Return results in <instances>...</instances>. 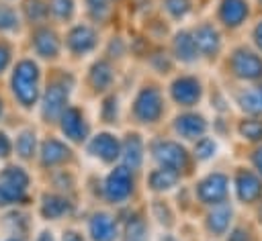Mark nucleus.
<instances>
[{
    "mask_svg": "<svg viewBox=\"0 0 262 241\" xmlns=\"http://www.w3.org/2000/svg\"><path fill=\"white\" fill-rule=\"evenodd\" d=\"M68 153H70V149L57 139H47L41 145V161H43V165H55V163L63 161L68 157Z\"/></svg>",
    "mask_w": 262,
    "mask_h": 241,
    "instance_id": "obj_20",
    "label": "nucleus"
},
{
    "mask_svg": "<svg viewBox=\"0 0 262 241\" xmlns=\"http://www.w3.org/2000/svg\"><path fill=\"white\" fill-rule=\"evenodd\" d=\"M194 43H196V49L205 55H215L221 47V39H219V33L217 29H213L211 25H203L194 31L192 35Z\"/></svg>",
    "mask_w": 262,
    "mask_h": 241,
    "instance_id": "obj_14",
    "label": "nucleus"
},
{
    "mask_svg": "<svg viewBox=\"0 0 262 241\" xmlns=\"http://www.w3.org/2000/svg\"><path fill=\"white\" fill-rule=\"evenodd\" d=\"M196 43L192 39L190 33L186 31H180L176 37H174V53L180 61H192L196 57Z\"/></svg>",
    "mask_w": 262,
    "mask_h": 241,
    "instance_id": "obj_21",
    "label": "nucleus"
},
{
    "mask_svg": "<svg viewBox=\"0 0 262 241\" xmlns=\"http://www.w3.org/2000/svg\"><path fill=\"white\" fill-rule=\"evenodd\" d=\"M178 180V172L174 170H168V167H162V170H156L151 176H149V184L154 190H168L176 184Z\"/></svg>",
    "mask_w": 262,
    "mask_h": 241,
    "instance_id": "obj_25",
    "label": "nucleus"
},
{
    "mask_svg": "<svg viewBox=\"0 0 262 241\" xmlns=\"http://www.w3.org/2000/svg\"><path fill=\"white\" fill-rule=\"evenodd\" d=\"M49 8L55 16L59 18H68L74 10V0H49Z\"/></svg>",
    "mask_w": 262,
    "mask_h": 241,
    "instance_id": "obj_34",
    "label": "nucleus"
},
{
    "mask_svg": "<svg viewBox=\"0 0 262 241\" xmlns=\"http://www.w3.org/2000/svg\"><path fill=\"white\" fill-rule=\"evenodd\" d=\"M10 149H12V145H10V139L6 137V133H0V157H6V155H10Z\"/></svg>",
    "mask_w": 262,
    "mask_h": 241,
    "instance_id": "obj_38",
    "label": "nucleus"
},
{
    "mask_svg": "<svg viewBox=\"0 0 262 241\" xmlns=\"http://www.w3.org/2000/svg\"><path fill=\"white\" fill-rule=\"evenodd\" d=\"M125 241H145V227L139 219H133V221L127 223Z\"/></svg>",
    "mask_w": 262,
    "mask_h": 241,
    "instance_id": "obj_32",
    "label": "nucleus"
},
{
    "mask_svg": "<svg viewBox=\"0 0 262 241\" xmlns=\"http://www.w3.org/2000/svg\"><path fill=\"white\" fill-rule=\"evenodd\" d=\"M258 216H260V223H262V206H260V210H258Z\"/></svg>",
    "mask_w": 262,
    "mask_h": 241,
    "instance_id": "obj_44",
    "label": "nucleus"
},
{
    "mask_svg": "<svg viewBox=\"0 0 262 241\" xmlns=\"http://www.w3.org/2000/svg\"><path fill=\"white\" fill-rule=\"evenodd\" d=\"M66 100H68V90L59 84H51L43 96V116L47 120H53L55 116H59L63 112Z\"/></svg>",
    "mask_w": 262,
    "mask_h": 241,
    "instance_id": "obj_9",
    "label": "nucleus"
},
{
    "mask_svg": "<svg viewBox=\"0 0 262 241\" xmlns=\"http://www.w3.org/2000/svg\"><path fill=\"white\" fill-rule=\"evenodd\" d=\"M215 151H217V145H215V141L209 139V137L199 139L196 145H194V153H196L199 159H209V157L215 155Z\"/></svg>",
    "mask_w": 262,
    "mask_h": 241,
    "instance_id": "obj_31",
    "label": "nucleus"
},
{
    "mask_svg": "<svg viewBox=\"0 0 262 241\" xmlns=\"http://www.w3.org/2000/svg\"><path fill=\"white\" fill-rule=\"evenodd\" d=\"M235 194L242 202L254 204L262 200V178L252 170H237L235 172Z\"/></svg>",
    "mask_w": 262,
    "mask_h": 241,
    "instance_id": "obj_4",
    "label": "nucleus"
},
{
    "mask_svg": "<svg viewBox=\"0 0 262 241\" xmlns=\"http://www.w3.org/2000/svg\"><path fill=\"white\" fill-rule=\"evenodd\" d=\"M231 71L246 82L262 80V57L246 47L235 49L231 55Z\"/></svg>",
    "mask_w": 262,
    "mask_h": 241,
    "instance_id": "obj_3",
    "label": "nucleus"
},
{
    "mask_svg": "<svg viewBox=\"0 0 262 241\" xmlns=\"http://www.w3.org/2000/svg\"><path fill=\"white\" fill-rule=\"evenodd\" d=\"M164 6L174 18H180L190 10V0H164Z\"/></svg>",
    "mask_w": 262,
    "mask_h": 241,
    "instance_id": "obj_33",
    "label": "nucleus"
},
{
    "mask_svg": "<svg viewBox=\"0 0 262 241\" xmlns=\"http://www.w3.org/2000/svg\"><path fill=\"white\" fill-rule=\"evenodd\" d=\"M37 241H53V237H51V233H47V231H43L39 237H37Z\"/></svg>",
    "mask_w": 262,
    "mask_h": 241,
    "instance_id": "obj_43",
    "label": "nucleus"
},
{
    "mask_svg": "<svg viewBox=\"0 0 262 241\" xmlns=\"http://www.w3.org/2000/svg\"><path fill=\"white\" fill-rule=\"evenodd\" d=\"M90 80H92L94 88H98V90L106 88V86L111 84V80H113L111 65H108L106 61H98V63H94L92 69H90Z\"/></svg>",
    "mask_w": 262,
    "mask_h": 241,
    "instance_id": "obj_26",
    "label": "nucleus"
},
{
    "mask_svg": "<svg viewBox=\"0 0 262 241\" xmlns=\"http://www.w3.org/2000/svg\"><path fill=\"white\" fill-rule=\"evenodd\" d=\"M250 14L248 0H223L219 8V18L227 27H239Z\"/></svg>",
    "mask_w": 262,
    "mask_h": 241,
    "instance_id": "obj_10",
    "label": "nucleus"
},
{
    "mask_svg": "<svg viewBox=\"0 0 262 241\" xmlns=\"http://www.w3.org/2000/svg\"><path fill=\"white\" fill-rule=\"evenodd\" d=\"M172 98L184 106H190L201 98V84L194 78H178L172 84Z\"/></svg>",
    "mask_w": 262,
    "mask_h": 241,
    "instance_id": "obj_11",
    "label": "nucleus"
},
{
    "mask_svg": "<svg viewBox=\"0 0 262 241\" xmlns=\"http://www.w3.org/2000/svg\"><path fill=\"white\" fill-rule=\"evenodd\" d=\"M90 151L96 155V157H100L102 161H115L119 155H121V147H119V141L113 137V135H108V133H100V135H96L92 141H90Z\"/></svg>",
    "mask_w": 262,
    "mask_h": 241,
    "instance_id": "obj_12",
    "label": "nucleus"
},
{
    "mask_svg": "<svg viewBox=\"0 0 262 241\" xmlns=\"http://www.w3.org/2000/svg\"><path fill=\"white\" fill-rule=\"evenodd\" d=\"M10 241H16V239H10Z\"/></svg>",
    "mask_w": 262,
    "mask_h": 241,
    "instance_id": "obj_46",
    "label": "nucleus"
},
{
    "mask_svg": "<svg viewBox=\"0 0 262 241\" xmlns=\"http://www.w3.org/2000/svg\"><path fill=\"white\" fill-rule=\"evenodd\" d=\"M61 131L72 139V141H82L86 137V123L84 116L78 108H66L61 112Z\"/></svg>",
    "mask_w": 262,
    "mask_h": 241,
    "instance_id": "obj_13",
    "label": "nucleus"
},
{
    "mask_svg": "<svg viewBox=\"0 0 262 241\" xmlns=\"http://www.w3.org/2000/svg\"><path fill=\"white\" fill-rule=\"evenodd\" d=\"M227 241H252V237H250V233L244 231V229H233V231L229 233Z\"/></svg>",
    "mask_w": 262,
    "mask_h": 241,
    "instance_id": "obj_37",
    "label": "nucleus"
},
{
    "mask_svg": "<svg viewBox=\"0 0 262 241\" xmlns=\"http://www.w3.org/2000/svg\"><path fill=\"white\" fill-rule=\"evenodd\" d=\"M252 37H254V43H256V47H258V51L262 53V18L256 22V27H254V33H252Z\"/></svg>",
    "mask_w": 262,
    "mask_h": 241,
    "instance_id": "obj_41",
    "label": "nucleus"
},
{
    "mask_svg": "<svg viewBox=\"0 0 262 241\" xmlns=\"http://www.w3.org/2000/svg\"><path fill=\"white\" fill-rule=\"evenodd\" d=\"M135 116L143 123H154L162 114V96L156 88H143L135 98Z\"/></svg>",
    "mask_w": 262,
    "mask_h": 241,
    "instance_id": "obj_5",
    "label": "nucleus"
},
{
    "mask_svg": "<svg viewBox=\"0 0 262 241\" xmlns=\"http://www.w3.org/2000/svg\"><path fill=\"white\" fill-rule=\"evenodd\" d=\"M47 6H49V4H45L43 0H27V2H25L27 18H31V20H41V18H45Z\"/></svg>",
    "mask_w": 262,
    "mask_h": 241,
    "instance_id": "obj_30",
    "label": "nucleus"
},
{
    "mask_svg": "<svg viewBox=\"0 0 262 241\" xmlns=\"http://www.w3.org/2000/svg\"><path fill=\"white\" fill-rule=\"evenodd\" d=\"M227 196V176L211 174L199 184V198L209 204H221Z\"/></svg>",
    "mask_w": 262,
    "mask_h": 241,
    "instance_id": "obj_8",
    "label": "nucleus"
},
{
    "mask_svg": "<svg viewBox=\"0 0 262 241\" xmlns=\"http://www.w3.org/2000/svg\"><path fill=\"white\" fill-rule=\"evenodd\" d=\"M35 49L41 57H55L57 51H59V41H57V35L49 29H39L35 33Z\"/></svg>",
    "mask_w": 262,
    "mask_h": 241,
    "instance_id": "obj_19",
    "label": "nucleus"
},
{
    "mask_svg": "<svg viewBox=\"0 0 262 241\" xmlns=\"http://www.w3.org/2000/svg\"><path fill=\"white\" fill-rule=\"evenodd\" d=\"M12 92L23 106L35 104L39 96V67L31 59H23L16 63L12 71Z\"/></svg>",
    "mask_w": 262,
    "mask_h": 241,
    "instance_id": "obj_1",
    "label": "nucleus"
},
{
    "mask_svg": "<svg viewBox=\"0 0 262 241\" xmlns=\"http://www.w3.org/2000/svg\"><path fill=\"white\" fill-rule=\"evenodd\" d=\"M8 61H10V51H8V47H6V45H2V43H0V74L6 69Z\"/></svg>",
    "mask_w": 262,
    "mask_h": 241,
    "instance_id": "obj_39",
    "label": "nucleus"
},
{
    "mask_svg": "<svg viewBox=\"0 0 262 241\" xmlns=\"http://www.w3.org/2000/svg\"><path fill=\"white\" fill-rule=\"evenodd\" d=\"M29 176L23 167L8 165L0 174V204H12L25 198Z\"/></svg>",
    "mask_w": 262,
    "mask_h": 241,
    "instance_id": "obj_2",
    "label": "nucleus"
},
{
    "mask_svg": "<svg viewBox=\"0 0 262 241\" xmlns=\"http://www.w3.org/2000/svg\"><path fill=\"white\" fill-rule=\"evenodd\" d=\"M154 157L158 159V163L162 167H168V170H174V172H178L186 165V151H184V147H180L174 141L154 143Z\"/></svg>",
    "mask_w": 262,
    "mask_h": 241,
    "instance_id": "obj_6",
    "label": "nucleus"
},
{
    "mask_svg": "<svg viewBox=\"0 0 262 241\" xmlns=\"http://www.w3.org/2000/svg\"><path fill=\"white\" fill-rule=\"evenodd\" d=\"M229 221H231V208L227 204H217L211 212H209V219H207V225L213 233L217 235H223L229 227Z\"/></svg>",
    "mask_w": 262,
    "mask_h": 241,
    "instance_id": "obj_23",
    "label": "nucleus"
},
{
    "mask_svg": "<svg viewBox=\"0 0 262 241\" xmlns=\"http://www.w3.org/2000/svg\"><path fill=\"white\" fill-rule=\"evenodd\" d=\"M252 163H254V167H256L258 176L262 178V145L252 153Z\"/></svg>",
    "mask_w": 262,
    "mask_h": 241,
    "instance_id": "obj_40",
    "label": "nucleus"
},
{
    "mask_svg": "<svg viewBox=\"0 0 262 241\" xmlns=\"http://www.w3.org/2000/svg\"><path fill=\"white\" fill-rule=\"evenodd\" d=\"M0 114H2V100H0Z\"/></svg>",
    "mask_w": 262,
    "mask_h": 241,
    "instance_id": "obj_45",
    "label": "nucleus"
},
{
    "mask_svg": "<svg viewBox=\"0 0 262 241\" xmlns=\"http://www.w3.org/2000/svg\"><path fill=\"white\" fill-rule=\"evenodd\" d=\"M35 151V133L33 131H23L16 139V153L23 159H29Z\"/></svg>",
    "mask_w": 262,
    "mask_h": 241,
    "instance_id": "obj_28",
    "label": "nucleus"
},
{
    "mask_svg": "<svg viewBox=\"0 0 262 241\" xmlns=\"http://www.w3.org/2000/svg\"><path fill=\"white\" fill-rule=\"evenodd\" d=\"M70 210V202L61 196H55V194H47L43 198V204H41V214L45 219H59L63 216L66 212Z\"/></svg>",
    "mask_w": 262,
    "mask_h": 241,
    "instance_id": "obj_24",
    "label": "nucleus"
},
{
    "mask_svg": "<svg viewBox=\"0 0 262 241\" xmlns=\"http://www.w3.org/2000/svg\"><path fill=\"white\" fill-rule=\"evenodd\" d=\"M16 25H18L16 10L12 6L0 2V31H12V29H16Z\"/></svg>",
    "mask_w": 262,
    "mask_h": 241,
    "instance_id": "obj_29",
    "label": "nucleus"
},
{
    "mask_svg": "<svg viewBox=\"0 0 262 241\" xmlns=\"http://www.w3.org/2000/svg\"><path fill=\"white\" fill-rule=\"evenodd\" d=\"M102 114H104V118H115L117 116V100L115 98H106L104 100V110H102Z\"/></svg>",
    "mask_w": 262,
    "mask_h": 241,
    "instance_id": "obj_36",
    "label": "nucleus"
},
{
    "mask_svg": "<svg viewBox=\"0 0 262 241\" xmlns=\"http://www.w3.org/2000/svg\"><path fill=\"white\" fill-rule=\"evenodd\" d=\"M86 4H88V8H90L94 18H104V14L108 12L111 0H86Z\"/></svg>",
    "mask_w": 262,
    "mask_h": 241,
    "instance_id": "obj_35",
    "label": "nucleus"
},
{
    "mask_svg": "<svg viewBox=\"0 0 262 241\" xmlns=\"http://www.w3.org/2000/svg\"><path fill=\"white\" fill-rule=\"evenodd\" d=\"M237 131L246 141H262V118H246L239 123Z\"/></svg>",
    "mask_w": 262,
    "mask_h": 241,
    "instance_id": "obj_27",
    "label": "nucleus"
},
{
    "mask_svg": "<svg viewBox=\"0 0 262 241\" xmlns=\"http://www.w3.org/2000/svg\"><path fill=\"white\" fill-rule=\"evenodd\" d=\"M237 104L244 112H248L252 116H262V82L239 92Z\"/></svg>",
    "mask_w": 262,
    "mask_h": 241,
    "instance_id": "obj_17",
    "label": "nucleus"
},
{
    "mask_svg": "<svg viewBox=\"0 0 262 241\" xmlns=\"http://www.w3.org/2000/svg\"><path fill=\"white\" fill-rule=\"evenodd\" d=\"M260 2H262V0H260Z\"/></svg>",
    "mask_w": 262,
    "mask_h": 241,
    "instance_id": "obj_47",
    "label": "nucleus"
},
{
    "mask_svg": "<svg viewBox=\"0 0 262 241\" xmlns=\"http://www.w3.org/2000/svg\"><path fill=\"white\" fill-rule=\"evenodd\" d=\"M174 127H176V131H178L182 137L194 139V137H201V135L205 133L207 123H205V118L199 116V114H182V116L176 118V125H174Z\"/></svg>",
    "mask_w": 262,
    "mask_h": 241,
    "instance_id": "obj_18",
    "label": "nucleus"
},
{
    "mask_svg": "<svg viewBox=\"0 0 262 241\" xmlns=\"http://www.w3.org/2000/svg\"><path fill=\"white\" fill-rule=\"evenodd\" d=\"M131 186H133V180H131L129 167H125V165L115 167L104 182V196L113 202L125 200L131 194Z\"/></svg>",
    "mask_w": 262,
    "mask_h": 241,
    "instance_id": "obj_7",
    "label": "nucleus"
},
{
    "mask_svg": "<svg viewBox=\"0 0 262 241\" xmlns=\"http://www.w3.org/2000/svg\"><path fill=\"white\" fill-rule=\"evenodd\" d=\"M61 241H84L76 231H68V233H63V239Z\"/></svg>",
    "mask_w": 262,
    "mask_h": 241,
    "instance_id": "obj_42",
    "label": "nucleus"
},
{
    "mask_svg": "<svg viewBox=\"0 0 262 241\" xmlns=\"http://www.w3.org/2000/svg\"><path fill=\"white\" fill-rule=\"evenodd\" d=\"M68 45L76 53H86L96 45V33L90 27H84V25L74 27L68 35Z\"/></svg>",
    "mask_w": 262,
    "mask_h": 241,
    "instance_id": "obj_15",
    "label": "nucleus"
},
{
    "mask_svg": "<svg viewBox=\"0 0 262 241\" xmlns=\"http://www.w3.org/2000/svg\"><path fill=\"white\" fill-rule=\"evenodd\" d=\"M90 235L94 241H113L117 235V225L108 214L98 212L90 219Z\"/></svg>",
    "mask_w": 262,
    "mask_h": 241,
    "instance_id": "obj_16",
    "label": "nucleus"
},
{
    "mask_svg": "<svg viewBox=\"0 0 262 241\" xmlns=\"http://www.w3.org/2000/svg\"><path fill=\"white\" fill-rule=\"evenodd\" d=\"M141 153H143V145H141V139L137 135H129L123 143V161H125V167H139L141 163Z\"/></svg>",
    "mask_w": 262,
    "mask_h": 241,
    "instance_id": "obj_22",
    "label": "nucleus"
}]
</instances>
